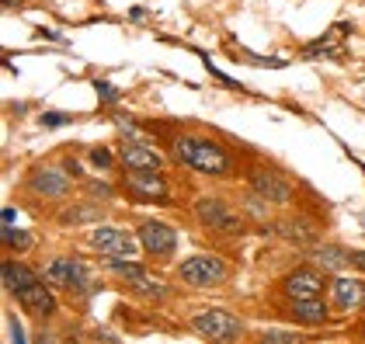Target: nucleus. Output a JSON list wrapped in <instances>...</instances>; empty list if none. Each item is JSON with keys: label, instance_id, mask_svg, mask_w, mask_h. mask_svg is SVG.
I'll use <instances>...</instances> for the list:
<instances>
[{"label": "nucleus", "instance_id": "39448f33", "mask_svg": "<svg viewBox=\"0 0 365 344\" xmlns=\"http://www.w3.org/2000/svg\"><path fill=\"white\" fill-rule=\"evenodd\" d=\"M91 247L98 254H105L108 261H125V258H136V240L125 233V229H115V226H98L91 233Z\"/></svg>", "mask_w": 365, "mask_h": 344}, {"label": "nucleus", "instance_id": "1a4fd4ad", "mask_svg": "<svg viewBox=\"0 0 365 344\" xmlns=\"http://www.w3.org/2000/svg\"><path fill=\"white\" fill-rule=\"evenodd\" d=\"M46 282L53 288H70V292H77V288L87 286V268L81 261L56 258V261H49V268H46Z\"/></svg>", "mask_w": 365, "mask_h": 344}, {"label": "nucleus", "instance_id": "f257e3e1", "mask_svg": "<svg viewBox=\"0 0 365 344\" xmlns=\"http://www.w3.org/2000/svg\"><path fill=\"white\" fill-rule=\"evenodd\" d=\"M4 288L29 310L31 316H38V320H49V316L56 313V299H53V292L42 286V278L25 268L21 261H4Z\"/></svg>", "mask_w": 365, "mask_h": 344}, {"label": "nucleus", "instance_id": "f3484780", "mask_svg": "<svg viewBox=\"0 0 365 344\" xmlns=\"http://www.w3.org/2000/svg\"><path fill=\"white\" fill-rule=\"evenodd\" d=\"M4 247H11V251H29V247H31V236L25 233V229L4 226Z\"/></svg>", "mask_w": 365, "mask_h": 344}, {"label": "nucleus", "instance_id": "4468645a", "mask_svg": "<svg viewBox=\"0 0 365 344\" xmlns=\"http://www.w3.org/2000/svg\"><path fill=\"white\" fill-rule=\"evenodd\" d=\"M122 164L129 171H160V157L153 150H146L143 143H122Z\"/></svg>", "mask_w": 365, "mask_h": 344}, {"label": "nucleus", "instance_id": "7ed1b4c3", "mask_svg": "<svg viewBox=\"0 0 365 344\" xmlns=\"http://www.w3.org/2000/svg\"><path fill=\"white\" fill-rule=\"evenodd\" d=\"M178 275H181V282H188V286L209 288V286H220L226 278V264L220 258H212V254H195V258L181 261Z\"/></svg>", "mask_w": 365, "mask_h": 344}, {"label": "nucleus", "instance_id": "4be33fe9", "mask_svg": "<svg viewBox=\"0 0 365 344\" xmlns=\"http://www.w3.org/2000/svg\"><path fill=\"white\" fill-rule=\"evenodd\" d=\"M351 264H359V268H365V251H359V254L351 258Z\"/></svg>", "mask_w": 365, "mask_h": 344}, {"label": "nucleus", "instance_id": "9d476101", "mask_svg": "<svg viewBox=\"0 0 365 344\" xmlns=\"http://www.w3.org/2000/svg\"><path fill=\"white\" fill-rule=\"evenodd\" d=\"M320 288H324V278H320V271H313V268H296V271L282 282V292H285L289 299H313V296H320Z\"/></svg>", "mask_w": 365, "mask_h": 344}, {"label": "nucleus", "instance_id": "f03ea898", "mask_svg": "<svg viewBox=\"0 0 365 344\" xmlns=\"http://www.w3.org/2000/svg\"><path fill=\"white\" fill-rule=\"evenodd\" d=\"M174 153L185 167L192 171H202V174H226L230 171V157L220 143L212 140H198V136H181L174 143Z\"/></svg>", "mask_w": 365, "mask_h": 344}, {"label": "nucleus", "instance_id": "0eeeda50", "mask_svg": "<svg viewBox=\"0 0 365 344\" xmlns=\"http://www.w3.org/2000/svg\"><path fill=\"white\" fill-rule=\"evenodd\" d=\"M195 209H198V219H202L209 229H220V233H244V219H240L226 202L202 199Z\"/></svg>", "mask_w": 365, "mask_h": 344}, {"label": "nucleus", "instance_id": "aec40b11", "mask_svg": "<svg viewBox=\"0 0 365 344\" xmlns=\"http://www.w3.org/2000/svg\"><path fill=\"white\" fill-rule=\"evenodd\" d=\"M91 160H94L98 167H112V153H108L105 146H98V150H91Z\"/></svg>", "mask_w": 365, "mask_h": 344}, {"label": "nucleus", "instance_id": "20e7f679", "mask_svg": "<svg viewBox=\"0 0 365 344\" xmlns=\"http://www.w3.org/2000/svg\"><path fill=\"white\" fill-rule=\"evenodd\" d=\"M192 330L202 334V338H209V341H233V338L244 334L240 320L233 313H226V310H209V313L195 316L192 320Z\"/></svg>", "mask_w": 365, "mask_h": 344}, {"label": "nucleus", "instance_id": "ddd939ff", "mask_svg": "<svg viewBox=\"0 0 365 344\" xmlns=\"http://www.w3.org/2000/svg\"><path fill=\"white\" fill-rule=\"evenodd\" d=\"M251 184H254V192H257L261 199H268V202H289V199H292V188L282 181L279 174L257 171L251 177Z\"/></svg>", "mask_w": 365, "mask_h": 344}, {"label": "nucleus", "instance_id": "f8f14e48", "mask_svg": "<svg viewBox=\"0 0 365 344\" xmlns=\"http://www.w3.org/2000/svg\"><path fill=\"white\" fill-rule=\"evenodd\" d=\"M331 299L337 310H355L365 303V282L359 278H334L331 282Z\"/></svg>", "mask_w": 365, "mask_h": 344}, {"label": "nucleus", "instance_id": "2eb2a0df", "mask_svg": "<svg viewBox=\"0 0 365 344\" xmlns=\"http://www.w3.org/2000/svg\"><path fill=\"white\" fill-rule=\"evenodd\" d=\"M289 316H292L296 323H303V327H320V323H327V306H324L317 296H313V299H292Z\"/></svg>", "mask_w": 365, "mask_h": 344}, {"label": "nucleus", "instance_id": "a211bd4d", "mask_svg": "<svg viewBox=\"0 0 365 344\" xmlns=\"http://www.w3.org/2000/svg\"><path fill=\"white\" fill-rule=\"evenodd\" d=\"M317 261L324 268H341V264H348V254L337 251V247H324V251H317Z\"/></svg>", "mask_w": 365, "mask_h": 344}, {"label": "nucleus", "instance_id": "6ab92c4d", "mask_svg": "<svg viewBox=\"0 0 365 344\" xmlns=\"http://www.w3.org/2000/svg\"><path fill=\"white\" fill-rule=\"evenodd\" d=\"M282 229H289V233H285L289 240H303V244H307V240H313V233H309L307 226H299V223H282Z\"/></svg>", "mask_w": 365, "mask_h": 344}, {"label": "nucleus", "instance_id": "dca6fc26", "mask_svg": "<svg viewBox=\"0 0 365 344\" xmlns=\"http://www.w3.org/2000/svg\"><path fill=\"white\" fill-rule=\"evenodd\" d=\"M31 188L38 192V195H46V199H53V195H63L66 192V177L59 171H35V177H31Z\"/></svg>", "mask_w": 365, "mask_h": 344}, {"label": "nucleus", "instance_id": "9b49d317", "mask_svg": "<svg viewBox=\"0 0 365 344\" xmlns=\"http://www.w3.org/2000/svg\"><path fill=\"white\" fill-rule=\"evenodd\" d=\"M125 188L136 199H164L168 195V184H164V177H157V171H129Z\"/></svg>", "mask_w": 365, "mask_h": 344}, {"label": "nucleus", "instance_id": "6e6552de", "mask_svg": "<svg viewBox=\"0 0 365 344\" xmlns=\"http://www.w3.org/2000/svg\"><path fill=\"white\" fill-rule=\"evenodd\" d=\"M108 268H112L122 282H129L133 288H140L143 296H153V299H164V296H168V282L146 275L140 264H129V261H108Z\"/></svg>", "mask_w": 365, "mask_h": 344}, {"label": "nucleus", "instance_id": "412c9836", "mask_svg": "<svg viewBox=\"0 0 365 344\" xmlns=\"http://www.w3.org/2000/svg\"><path fill=\"white\" fill-rule=\"evenodd\" d=\"M66 122V115H46V125H63Z\"/></svg>", "mask_w": 365, "mask_h": 344}, {"label": "nucleus", "instance_id": "423d86ee", "mask_svg": "<svg viewBox=\"0 0 365 344\" xmlns=\"http://www.w3.org/2000/svg\"><path fill=\"white\" fill-rule=\"evenodd\" d=\"M140 244H143L146 254H153V258H168V254H174V247H178V233H174L168 223L143 219L140 223Z\"/></svg>", "mask_w": 365, "mask_h": 344}]
</instances>
